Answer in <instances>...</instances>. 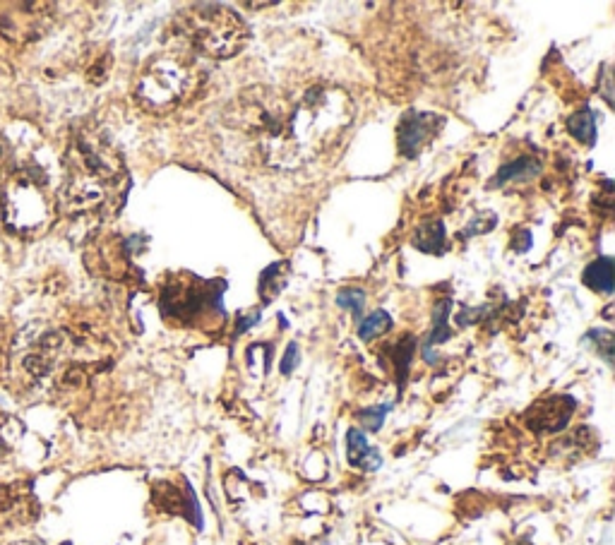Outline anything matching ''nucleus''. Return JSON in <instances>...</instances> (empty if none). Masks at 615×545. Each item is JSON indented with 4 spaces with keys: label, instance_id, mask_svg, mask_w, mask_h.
Wrapping results in <instances>:
<instances>
[{
    "label": "nucleus",
    "instance_id": "f257e3e1",
    "mask_svg": "<svg viewBox=\"0 0 615 545\" xmlns=\"http://www.w3.org/2000/svg\"><path fill=\"white\" fill-rule=\"evenodd\" d=\"M354 121L349 94L337 87H310L301 101L291 104L282 140L270 164L277 169H298L339 145Z\"/></svg>",
    "mask_w": 615,
    "mask_h": 545
},
{
    "label": "nucleus",
    "instance_id": "f03ea898",
    "mask_svg": "<svg viewBox=\"0 0 615 545\" xmlns=\"http://www.w3.org/2000/svg\"><path fill=\"white\" fill-rule=\"evenodd\" d=\"M123 166L109 142L99 135H77L65 154L61 207L68 214H87L109 200Z\"/></svg>",
    "mask_w": 615,
    "mask_h": 545
},
{
    "label": "nucleus",
    "instance_id": "7ed1b4c3",
    "mask_svg": "<svg viewBox=\"0 0 615 545\" xmlns=\"http://www.w3.org/2000/svg\"><path fill=\"white\" fill-rule=\"evenodd\" d=\"M200 82V65L185 49H166L149 61L135 82V99L152 113L183 104Z\"/></svg>",
    "mask_w": 615,
    "mask_h": 545
},
{
    "label": "nucleus",
    "instance_id": "20e7f679",
    "mask_svg": "<svg viewBox=\"0 0 615 545\" xmlns=\"http://www.w3.org/2000/svg\"><path fill=\"white\" fill-rule=\"evenodd\" d=\"M224 279H200L181 274L164 281L159 293V310L166 322L178 327H217L224 322Z\"/></svg>",
    "mask_w": 615,
    "mask_h": 545
},
{
    "label": "nucleus",
    "instance_id": "39448f33",
    "mask_svg": "<svg viewBox=\"0 0 615 545\" xmlns=\"http://www.w3.org/2000/svg\"><path fill=\"white\" fill-rule=\"evenodd\" d=\"M0 197L5 226L20 238L44 236L56 219V202L49 193V185L34 171L15 169L8 183L0 188Z\"/></svg>",
    "mask_w": 615,
    "mask_h": 545
},
{
    "label": "nucleus",
    "instance_id": "423d86ee",
    "mask_svg": "<svg viewBox=\"0 0 615 545\" xmlns=\"http://www.w3.org/2000/svg\"><path fill=\"white\" fill-rule=\"evenodd\" d=\"M178 27L193 49L219 61L236 56L248 41L246 22L219 3H200L183 10Z\"/></svg>",
    "mask_w": 615,
    "mask_h": 545
},
{
    "label": "nucleus",
    "instance_id": "0eeeda50",
    "mask_svg": "<svg viewBox=\"0 0 615 545\" xmlns=\"http://www.w3.org/2000/svg\"><path fill=\"white\" fill-rule=\"evenodd\" d=\"M46 3H0V34L15 44L34 41L44 34Z\"/></svg>",
    "mask_w": 615,
    "mask_h": 545
},
{
    "label": "nucleus",
    "instance_id": "6e6552de",
    "mask_svg": "<svg viewBox=\"0 0 615 545\" xmlns=\"http://www.w3.org/2000/svg\"><path fill=\"white\" fill-rule=\"evenodd\" d=\"M443 118L428 111H406L399 121V154L416 159L443 128Z\"/></svg>",
    "mask_w": 615,
    "mask_h": 545
},
{
    "label": "nucleus",
    "instance_id": "1a4fd4ad",
    "mask_svg": "<svg viewBox=\"0 0 615 545\" xmlns=\"http://www.w3.org/2000/svg\"><path fill=\"white\" fill-rule=\"evenodd\" d=\"M575 406V399L570 397L543 399L534 409H529L527 425L534 433H558L570 423Z\"/></svg>",
    "mask_w": 615,
    "mask_h": 545
},
{
    "label": "nucleus",
    "instance_id": "9d476101",
    "mask_svg": "<svg viewBox=\"0 0 615 545\" xmlns=\"http://www.w3.org/2000/svg\"><path fill=\"white\" fill-rule=\"evenodd\" d=\"M346 454H349V464L361 471H378L382 464L378 449L370 447L368 437L358 428H351L349 433H346Z\"/></svg>",
    "mask_w": 615,
    "mask_h": 545
},
{
    "label": "nucleus",
    "instance_id": "9b49d317",
    "mask_svg": "<svg viewBox=\"0 0 615 545\" xmlns=\"http://www.w3.org/2000/svg\"><path fill=\"white\" fill-rule=\"evenodd\" d=\"M450 301H445L443 303H438V308H435V315H433V329H431V334H428L426 337V341H423V358H426L428 363L433 365V349L435 346H440V344H445L447 339H450Z\"/></svg>",
    "mask_w": 615,
    "mask_h": 545
},
{
    "label": "nucleus",
    "instance_id": "f8f14e48",
    "mask_svg": "<svg viewBox=\"0 0 615 545\" xmlns=\"http://www.w3.org/2000/svg\"><path fill=\"white\" fill-rule=\"evenodd\" d=\"M414 349H416V339L411 337V334L399 337V341H394L392 346H387L385 349V356H390L394 363V375H397L399 389H404L406 385V375H409V363L411 356H414Z\"/></svg>",
    "mask_w": 615,
    "mask_h": 545
},
{
    "label": "nucleus",
    "instance_id": "ddd939ff",
    "mask_svg": "<svg viewBox=\"0 0 615 545\" xmlns=\"http://www.w3.org/2000/svg\"><path fill=\"white\" fill-rule=\"evenodd\" d=\"M582 281L589 286L591 291H596V293H613L615 274H613L611 257H601V260L591 262V265L584 269Z\"/></svg>",
    "mask_w": 615,
    "mask_h": 545
},
{
    "label": "nucleus",
    "instance_id": "4468645a",
    "mask_svg": "<svg viewBox=\"0 0 615 545\" xmlns=\"http://www.w3.org/2000/svg\"><path fill=\"white\" fill-rule=\"evenodd\" d=\"M414 248L423 250L428 255H440L445 250V226L443 221H426V224L419 226V231L414 233L411 238Z\"/></svg>",
    "mask_w": 615,
    "mask_h": 545
},
{
    "label": "nucleus",
    "instance_id": "2eb2a0df",
    "mask_svg": "<svg viewBox=\"0 0 615 545\" xmlns=\"http://www.w3.org/2000/svg\"><path fill=\"white\" fill-rule=\"evenodd\" d=\"M541 171L539 159L534 157H522L517 161H512V164L503 166V169L498 171V176L491 181V188H500V185L507 181H517V178H522V181H527V178H534L536 173Z\"/></svg>",
    "mask_w": 615,
    "mask_h": 545
},
{
    "label": "nucleus",
    "instance_id": "dca6fc26",
    "mask_svg": "<svg viewBox=\"0 0 615 545\" xmlns=\"http://www.w3.org/2000/svg\"><path fill=\"white\" fill-rule=\"evenodd\" d=\"M567 130H570V135L575 137L577 142H582V145L594 147L596 145V116L591 109H582L577 111L575 116L567 121Z\"/></svg>",
    "mask_w": 615,
    "mask_h": 545
},
{
    "label": "nucleus",
    "instance_id": "f3484780",
    "mask_svg": "<svg viewBox=\"0 0 615 545\" xmlns=\"http://www.w3.org/2000/svg\"><path fill=\"white\" fill-rule=\"evenodd\" d=\"M390 327H392L390 315H387L385 310H375V313H370L368 317H363V320L358 322V337L363 341H370L380 337V334H385Z\"/></svg>",
    "mask_w": 615,
    "mask_h": 545
},
{
    "label": "nucleus",
    "instance_id": "a211bd4d",
    "mask_svg": "<svg viewBox=\"0 0 615 545\" xmlns=\"http://www.w3.org/2000/svg\"><path fill=\"white\" fill-rule=\"evenodd\" d=\"M286 265L284 262H274V265L270 269H265V274H262V281H260V293L267 289V286H272L270 293H267V303H270V298L277 296L279 291L284 289L286 284Z\"/></svg>",
    "mask_w": 615,
    "mask_h": 545
},
{
    "label": "nucleus",
    "instance_id": "6ab92c4d",
    "mask_svg": "<svg viewBox=\"0 0 615 545\" xmlns=\"http://www.w3.org/2000/svg\"><path fill=\"white\" fill-rule=\"evenodd\" d=\"M337 305H339V308L351 310L356 320L361 322L363 320V308H366V291H361V289H344V291H339Z\"/></svg>",
    "mask_w": 615,
    "mask_h": 545
},
{
    "label": "nucleus",
    "instance_id": "aec40b11",
    "mask_svg": "<svg viewBox=\"0 0 615 545\" xmlns=\"http://www.w3.org/2000/svg\"><path fill=\"white\" fill-rule=\"evenodd\" d=\"M392 406L390 404H380V406H373V409H366L358 413V421L363 423V428L366 430H373V433H378V430L382 428V423H385L387 413H390Z\"/></svg>",
    "mask_w": 615,
    "mask_h": 545
},
{
    "label": "nucleus",
    "instance_id": "412c9836",
    "mask_svg": "<svg viewBox=\"0 0 615 545\" xmlns=\"http://www.w3.org/2000/svg\"><path fill=\"white\" fill-rule=\"evenodd\" d=\"M15 173V161H13V149L10 142L0 135V188L8 183V178Z\"/></svg>",
    "mask_w": 615,
    "mask_h": 545
},
{
    "label": "nucleus",
    "instance_id": "4be33fe9",
    "mask_svg": "<svg viewBox=\"0 0 615 545\" xmlns=\"http://www.w3.org/2000/svg\"><path fill=\"white\" fill-rule=\"evenodd\" d=\"M589 337H594L596 346H599L601 356L606 358L608 363H613V334L606 332V329H596V332H591Z\"/></svg>",
    "mask_w": 615,
    "mask_h": 545
},
{
    "label": "nucleus",
    "instance_id": "5701e85b",
    "mask_svg": "<svg viewBox=\"0 0 615 545\" xmlns=\"http://www.w3.org/2000/svg\"><path fill=\"white\" fill-rule=\"evenodd\" d=\"M296 363H298V346L291 344L289 349H286V356H284V363H282V373L289 375L291 370L296 368Z\"/></svg>",
    "mask_w": 615,
    "mask_h": 545
},
{
    "label": "nucleus",
    "instance_id": "b1692460",
    "mask_svg": "<svg viewBox=\"0 0 615 545\" xmlns=\"http://www.w3.org/2000/svg\"><path fill=\"white\" fill-rule=\"evenodd\" d=\"M10 425L13 421H8V418H0V454L8 452L10 449Z\"/></svg>",
    "mask_w": 615,
    "mask_h": 545
},
{
    "label": "nucleus",
    "instance_id": "393cba45",
    "mask_svg": "<svg viewBox=\"0 0 615 545\" xmlns=\"http://www.w3.org/2000/svg\"><path fill=\"white\" fill-rule=\"evenodd\" d=\"M601 94L603 99L608 101V104H613V97H611V70L603 68V85H601Z\"/></svg>",
    "mask_w": 615,
    "mask_h": 545
},
{
    "label": "nucleus",
    "instance_id": "a878e982",
    "mask_svg": "<svg viewBox=\"0 0 615 545\" xmlns=\"http://www.w3.org/2000/svg\"><path fill=\"white\" fill-rule=\"evenodd\" d=\"M258 317H260V313H253L250 317H243V320H246V322H241V325L236 327V337H238V334H243V332H246L248 327H253L255 322H258Z\"/></svg>",
    "mask_w": 615,
    "mask_h": 545
},
{
    "label": "nucleus",
    "instance_id": "bb28decb",
    "mask_svg": "<svg viewBox=\"0 0 615 545\" xmlns=\"http://www.w3.org/2000/svg\"><path fill=\"white\" fill-rule=\"evenodd\" d=\"M15 545H32V543H15Z\"/></svg>",
    "mask_w": 615,
    "mask_h": 545
}]
</instances>
